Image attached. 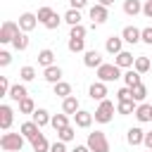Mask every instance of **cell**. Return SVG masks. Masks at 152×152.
Masks as SVG:
<instances>
[{"label":"cell","instance_id":"1","mask_svg":"<svg viewBox=\"0 0 152 152\" xmlns=\"http://www.w3.org/2000/svg\"><path fill=\"white\" fill-rule=\"evenodd\" d=\"M24 142H26V138L21 133H10V131H5L2 138H0V147L5 152H21Z\"/></svg>","mask_w":152,"mask_h":152},{"label":"cell","instance_id":"2","mask_svg":"<svg viewBox=\"0 0 152 152\" xmlns=\"http://www.w3.org/2000/svg\"><path fill=\"white\" fill-rule=\"evenodd\" d=\"M86 145L90 147V152H109V140H107V135H104L102 131H93V133H88Z\"/></svg>","mask_w":152,"mask_h":152},{"label":"cell","instance_id":"3","mask_svg":"<svg viewBox=\"0 0 152 152\" xmlns=\"http://www.w3.org/2000/svg\"><path fill=\"white\" fill-rule=\"evenodd\" d=\"M114 112H116L114 102H112V100H102V102L97 104V109L93 112V116H95V121H97V124H109V121H112V116H114Z\"/></svg>","mask_w":152,"mask_h":152},{"label":"cell","instance_id":"4","mask_svg":"<svg viewBox=\"0 0 152 152\" xmlns=\"http://www.w3.org/2000/svg\"><path fill=\"white\" fill-rule=\"evenodd\" d=\"M124 74H121V66H116V64H100L97 66V81H104V83H112V81H116V78H121Z\"/></svg>","mask_w":152,"mask_h":152},{"label":"cell","instance_id":"5","mask_svg":"<svg viewBox=\"0 0 152 152\" xmlns=\"http://www.w3.org/2000/svg\"><path fill=\"white\" fill-rule=\"evenodd\" d=\"M19 31H21V28H19V21H12V19L2 21V26H0V43H12V38H14Z\"/></svg>","mask_w":152,"mask_h":152},{"label":"cell","instance_id":"6","mask_svg":"<svg viewBox=\"0 0 152 152\" xmlns=\"http://www.w3.org/2000/svg\"><path fill=\"white\" fill-rule=\"evenodd\" d=\"M121 38H124V43H131V45L142 43V28H138V26H124Z\"/></svg>","mask_w":152,"mask_h":152},{"label":"cell","instance_id":"7","mask_svg":"<svg viewBox=\"0 0 152 152\" xmlns=\"http://www.w3.org/2000/svg\"><path fill=\"white\" fill-rule=\"evenodd\" d=\"M88 14H90L93 24H104V21L109 19V7H104V5H100V2H97V5H93V7H90V12H88Z\"/></svg>","mask_w":152,"mask_h":152},{"label":"cell","instance_id":"8","mask_svg":"<svg viewBox=\"0 0 152 152\" xmlns=\"http://www.w3.org/2000/svg\"><path fill=\"white\" fill-rule=\"evenodd\" d=\"M40 21H38V14H33V12H24V14H19V28L21 31H33L36 26H38Z\"/></svg>","mask_w":152,"mask_h":152},{"label":"cell","instance_id":"9","mask_svg":"<svg viewBox=\"0 0 152 152\" xmlns=\"http://www.w3.org/2000/svg\"><path fill=\"white\" fill-rule=\"evenodd\" d=\"M12 121H14V109L10 104H0V128L2 131H10L12 128Z\"/></svg>","mask_w":152,"mask_h":152},{"label":"cell","instance_id":"10","mask_svg":"<svg viewBox=\"0 0 152 152\" xmlns=\"http://www.w3.org/2000/svg\"><path fill=\"white\" fill-rule=\"evenodd\" d=\"M88 95H90L93 100H97V102L107 100V83H104V81H95V83L88 88Z\"/></svg>","mask_w":152,"mask_h":152},{"label":"cell","instance_id":"11","mask_svg":"<svg viewBox=\"0 0 152 152\" xmlns=\"http://www.w3.org/2000/svg\"><path fill=\"white\" fill-rule=\"evenodd\" d=\"M93 112H88V109H78L76 114H74V124H76V128H90V124H93Z\"/></svg>","mask_w":152,"mask_h":152},{"label":"cell","instance_id":"12","mask_svg":"<svg viewBox=\"0 0 152 152\" xmlns=\"http://www.w3.org/2000/svg\"><path fill=\"white\" fill-rule=\"evenodd\" d=\"M142 140H145V131H142L140 126H133V128L126 131V142H128V145L138 147V145H142Z\"/></svg>","mask_w":152,"mask_h":152},{"label":"cell","instance_id":"13","mask_svg":"<svg viewBox=\"0 0 152 152\" xmlns=\"http://www.w3.org/2000/svg\"><path fill=\"white\" fill-rule=\"evenodd\" d=\"M83 64H86L88 69H97V66L104 64V62H102V55H100L97 50H86V52H83Z\"/></svg>","mask_w":152,"mask_h":152},{"label":"cell","instance_id":"14","mask_svg":"<svg viewBox=\"0 0 152 152\" xmlns=\"http://www.w3.org/2000/svg\"><path fill=\"white\" fill-rule=\"evenodd\" d=\"M114 64H116V66H121V69H131V66L135 64V57H133V52L121 50L119 55H114Z\"/></svg>","mask_w":152,"mask_h":152},{"label":"cell","instance_id":"15","mask_svg":"<svg viewBox=\"0 0 152 152\" xmlns=\"http://www.w3.org/2000/svg\"><path fill=\"white\" fill-rule=\"evenodd\" d=\"M19 133H21L26 140H31V138H36V135L40 133V126H38V124L31 119V121H24V124L19 126Z\"/></svg>","mask_w":152,"mask_h":152},{"label":"cell","instance_id":"16","mask_svg":"<svg viewBox=\"0 0 152 152\" xmlns=\"http://www.w3.org/2000/svg\"><path fill=\"white\" fill-rule=\"evenodd\" d=\"M104 50H107L109 55H119V52L124 50V38H121V36H109L107 43H104Z\"/></svg>","mask_w":152,"mask_h":152},{"label":"cell","instance_id":"17","mask_svg":"<svg viewBox=\"0 0 152 152\" xmlns=\"http://www.w3.org/2000/svg\"><path fill=\"white\" fill-rule=\"evenodd\" d=\"M10 100H14V102H21L24 97H28V88L24 86V81L21 83H14L12 88H10V95H7Z\"/></svg>","mask_w":152,"mask_h":152},{"label":"cell","instance_id":"18","mask_svg":"<svg viewBox=\"0 0 152 152\" xmlns=\"http://www.w3.org/2000/svg\"><path fill=\"white\" fill-rule=\"evenodd\" d=\"M78 109H81V104H78V97H76V95H69V97L62 100V112H64V114L74 116Z\"/></svg>","mask_w":152,"mask_h":152},{"label":"cell","instance_id":"19","mask_svg":"<svg viewBox=\"0 0 152 152\" xmlns=\"http://www.w3.org/2000/svg\"><path fill=\"white\" fill-rule=\"evenodd\" d=\"M135 119H138L140 124H145V121H152V104H147V102H140V104L135 107Z\"/></svg>","mask_w":152,"mask_h":152},{"label":"cell","instance_id":"20","mask_svg":"<svg viewBox=\"0 0 152 152\" xmlns=\"http://www.w3.org/2000/svg\"><path fill=\"white\" fill-rule=\"evenodd\" d=\"M43 78H45L48 83H52V86H55V83H59V81H62V69H59L57 64H52V66H48V69L43 71Z\"/></svg>","mask_w":152,"mask_h":152},{"label":"cell","instance_id":"21","mask_svg":"<svg viewBox=\"0 0 152 152\" xmlns=\"http://www.w3.org/2000/svg\"><path fill=\"white\" fill-rule=\"evenodd\" d=\"M28 142H31L33 152H50V142H48V138H45L43 133H38V135H36V138H31Z\"/></svg>","mask_w":152,"mask_h":152},{"label":"cell","instance_id":"22","mask_svg":"<svg viewBox=\"0 0 152 152\" xmlns=\"http://www.w3.org/2000/svg\"><path fill=\"white\" fill-rule=\"evenodd\" d=\"M140 76H142V74H140V71H135V69L131 66V69H126V71H124V76H121V78H124V83H126L128 88H133V86L142 83V81H140Z\"/></svg>","mask_w":152,"mask_h":152},{"label":"cell","instance_id":"23","mask_svg":"<svg viewBox=\"0 0 152 152\" xmlns=\"http://www.w3.org/2000/svg\"><path fill=\"white\" fill-rule=\"evenodd\" d=\"M135 100H121V102H116V114H121V116H128V114H135Z\"/></svg>","mask_w":152,"mask_h":152},{"label":"cell","instance_id":"24","mask_svg":"<svg viewBox=\"0 0 152 152\" xmlns=\"http://www.w3.org/2000/svg\"><path fill=\"white\" fill-rule=\"evenodd\" d=\"M31 119H33V121H36V124H38L40 128H43V126H48V124L52 121L50 112H48V109H43V107H38V109H36V112L31 114Z\"/></svg>","mask_w":152,"mask_h":152},{"label":"cell","instance_id":"25","mask_svg":"<svg viewBox=\"0 0 152 152\" xmlns=\"http://www.w3.org/2000/svg\"><path fill=\"white\" fill-rule=\"evenodd\" d=\"M12 48L19 50V52H24V50L28 48V33H26V31H19V33L12 38Z\"/></svg>","mask_w":152,"mask_h":152},{"label":"cell","instance_id":"26","mask_svg":"<svg viewBox=\"0 0 152 152\" xmlns=\"http://www.w3.org/2000/svg\"><path fill=\"white\" fill-rule=\"evenodd\" d=\"M38 64H40L43 69H48V66H52V64H55V52H52L50 48H45V50H40V52H38Z\"/></svg>","mask_w":152,"mask_h":152},{"label":"cell","instance_id":"27","mask_svg":"<svg viewBox=\"0 0 152 152\" xmlns=\"http://www.w3.org/2000/svg\"><path fill=\"white\" fill-rule=\"evenodd\" d=\"M124 12L128 17H135V14L142 12V2L140 0H124Z\"/></svg>","mask_w":152,"mask_h":152},{"label":"cell","instance_id":"28","mask_svg":"<svg viewBox=\"0 0 152 152\" xmlns=\"http://www.w3.org/2000/svg\"><path fill=\"white\" fill-rule=\"evenodd\" d=\"M52 93H55L57 97H62V100H64V97H69V95H74V93H71V86H69L66 81L55 83V86H52Z\"/></svg>","mask_w":152,"mask_h":152},{"label":"cell","instance_id":"29","mask_svg":"<svg viewBox=\"0 0 152 152\" xmlns=\"http://www.w3.org/2000/svg\"><path fill=\"white\" fill-rule=\"evenodd\" d=\"M76 138V128L69 124V126H64V128H59L57 131V140H62V142H71Z\"/></svg>","mask_w":152,"mask_h":152},{"label":"cell","instance_id":"30","mask_svg":"<svg viewBox=\"0 0 152 152\" xmlns=\"http://www.w3.org/2000/svg\"><path fill=\"white\" fill-rule=\"evenodd\" d=\"M64 21H66L69 26H76V24H81V10H74V7H69V10L64 12Z\"/></svg>","mask_w":152,"mask_h":152},{"label":"cell","instance_id":"31","mask_svg":"<svg viewBox=\"0 0 152 152\" xmlns=\"http://www.w3.org/2000/svg\"><path fill=\"white\" fill-rule=\"evenodd\" d=\"M150 66H152L150 57H145V55L135 57V64H133V69H135V71H140V74H147V71H150Z\"/></svg>","mask_w":152,"mask_h":152},{"label":"cell","instance_id":"32","mask_svg":"<svg viewBox=\"0 0 152 152\" xmlns=\"http://www.w3.org/2000/svg\"><path fill=\"white\" fill-rule=\"evenodd\" d=\"M50 126L55 128V131H59V128H64V126H69V114H52V121H50Z\"/></svg>","mask_w":152,"mask_h":152},{"label":"cell","instance_id":"33","mask_svg":"<svg viewBox=\"0 0 152 152\" xmlns=\"http://www.w3.org/2000/svg\"><path fill=\"white\" fill-rule=\"evenodd\" d=\"M69 52H86V38H69Z\"/></svg>","mask_w":152,"mask_h":152},{"label":"cell","instance_id":"34","mask_svg":"<svg viewBox=\"0 0 152 152\" xmlns=\"http://www.w3.org/2000/svg\"><path fill=\"white\" fill-rule=\"evenodd\" d=\"M38 107H36V102L31 100V97H24L21 102H19V114H33Z\"/></svg>","mask_w":152,"mask_h":152},{"label":"cell","instance_id":"35","mask_svg":"<svg viewBox=\"0 0 152 152\" xmlns=\"http://www.w3.org/2000/svg\"><path fill=\"white\" fill-rule=\"evenodd\" d=\"M19 78H21L24 83L33 81V78H36V69H33V66H28V64H26V66H21V69H19Z\"/></svg>","mask_w":152,"mask_h":152},{"label":"cell","instance_id":"36","mask_svg":"<svg viewBox=\"0 0 152 152\" xmlns=\"http://www.w3.org/2000/svg\"><path fill=\"white\" fill-rule=\"evenodd\" d=\"M36 14H38V21H40V24H45V21L55 14V10H52V7H48V5H43V7H38V12H36Z\"/></svg>","mask_w":152,"mask_h":152},{"label":"cell","instance_id":"37","mask_svg":"<svg viewBox=\"0 0 152 152\" xmlns=\"http://www.w3.org/2000/svg\"><path fill=\"white\" fill-rule=\"evenodd\" d=\"M131 90H133V100H135V102H142V100L147 97V88H145L142 83H138V86H133Z\"/></svg>","mask_w":152,"mask_h":152},{"label":"cell","instance_id":"38","mask_svg":"<svg viewBox=\"0 0 152 152\" xmlns=\"http://www.w3.org/2000/svg\"><path fill=\"white\" fill-rule=\"evenodd\" d=\"M62 21H64V17H59V14L55 12V14H52L43 26H45V28H50V31H55V28H59V24H62Z\"/></svg>","mask_w":152,"mask_h":152},{"label":"cell","instance_id":"39","mask_svg":"<svg viewBox=\"0 0 152 152\" xmlns=\"http://www.w3.org/2000/svg\"><path fill=\"white\" fill-rule=\"evenodd\" d=\"M121 100H133V90L128 86H124V88L116 90V102H121Z\"/></svg>","mask_w":152,"mask_h":152},{"label":"cell","instance_id":"40","mask_svg":"<svg viewBox=\"0 0 152 152\" xmlns=\"http://www.w3.org/2000/svg\"><path fill=\"white\" fill-rule=\"evenodd\" d=\"M69 38H86V26H83V24H76V26H71V31H69Z\"/></svg>","mask_w":152,"mask_h":152},{"label":"cell","instance_id":"41","mask_svg":"<svg viewBox=\"0 0 152 152\" xmlns=\"http://www.w3.org/2000/svg\"><path fill=\"white\" fill-rule=\"evenodd\" d=\"M10 88H12L10 78H7V76H0V95H2V97H7V95H10Z\"/></svg>","mask_w":152,"mask_h":152},{"label":"cell","instance_id":"42","mask_svg":"<svg viewBox=\"0 0 152 152\" xmlns=\"http://www.w3.org/2000/svg\"><path fill=\"white\" fill-rule=\"evenodd\" d=\"M10 62H12V55L7 50H0V66H7Z\"/></svg>","mask_w":152,"mask_h":152},{"label":"cell","instance_id":"43","mask_svg":"<svg viewBox=\"0 0 152 152\" xmlns=\"http://www.w3.org/2000/svg\"><path fill=\"white\" fill-rule=\"evenodd\" d=\"M50 152H69V150H66V142H62V140H57L55 145H50Z\"/></svg>","mask_w":152,"mask_h":152},{"label":"cell","instance_id":"44","mask_svg":"<svg viewBox=\"0 0 152 152\" xmlns=\"http://www.w3.org/2000/svg\"><path fill=\"white\" fill-rule=\"evenodd\" d=\"M142 43H147V45H152V26H147V28H142Z\"/></svg>","mask_w":152,"mask_h":152},{"label":"cell","instance_id":"45","mask_svg":"<svg viewBox=\"0 0 152 152\" xmlns=\"http://www.w3.org/2000/svg\"><path fill=\"white\" fill-rule=\"evenodd\" d=\"M142 14H145L147 19H152V0H145V2H142Z\"/></svg>","mask_w":152,"mask_h":152},{"label":"cell","instance_id":"46","mask_svg":"<svg viewBox=\"0 0 152 152\" xmlns=\"http://www.w3.org/2000/svg\"><path fill=\"white\" fill-rule=\"evenodd\" d=\"M88 5V0H69V7H74V10H83Z\"/></svg>","mask_w":152,"mask_h":152},{"label":"cell","instance_id":"47","mask_svg":"<svg viewBox=\"0 0 152 152\" xmlns=\"http://www.w3.org/2000/svg\"><path fill=\"white\" fill-rule=\"evenodd\" d=\"M142 145H145L147 150H152V131H150V133H145V140H142Z\"/></svg>","mask_w":152,"mask_h":152},{"label":"cell","instance_id":"48","mask_svg":"<svg viewBox=\"0 0 152 152\" xmlns=\"http://www.w3.org/2000/svg\"><path fill=\"white\" fill-rule=\"evenodd\" d=\"M71 152H90V147H88V145H76Z\"/></svg>","mask_w":152,"mask_h":152},{"label":"cell","instance_id":"49","mask_svg":"<svg viewBox=\"0 0 152 152\" xmlns=\"http://www.w3.org/2000/svg\"><path fill=\"white\" fill-rule=\"evenodd\" d=\"M100 5H104V7H109V5H114V0H97Z\"/></svg>","mask_w":152,"mask_h":152},{"label":"cell","instance_id":"50","mask_svg":"<svg viewBox=\"0 0 152 152\" xmlns=\"http://www.w3.org/2000/svg\"><path fill=\"white\" fill-rule=\"evenodd\" d=\"M147 152H152V150H147Z\"/></svg>","mask_w":152,"mask_h":152}]
</instances>
